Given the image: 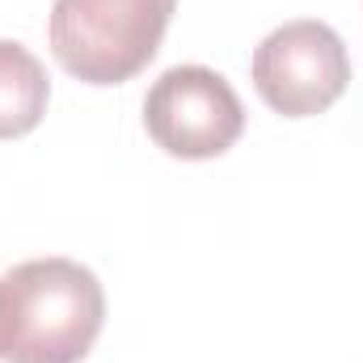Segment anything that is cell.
Returning a JSON list of instances; mask_svg holds the SVG:
<instances>
[{"instance_id": "6da1fadb", "label": "cell", "mask_w": 363, "mask_h": 363, "mask_svg": "<svg viewBox=\"0 0 363 363\" xmlns=\"http://www.w3.org/2000/svg\"><path fill=\"white\" fill-rule=\"evenodd\" d=\"M106 325V291L72 258H30L0 279V359L81 363Z\"/></svg>"}, {"instance_id": "7a4b0ae2", "label": "cell", "mask_w": 363, "mask_h": 363, "mask_svg": "<svg viewBox=\"0 0 363 363\" xmlns=\"http://www.w3.org/2000/svg\"><path fill=\"white\" fill-rule=\"evenodd\" d=\"M178 0H55L51 51L85 85H123L161 51Z\"/></svg>"}, {"instance_id": "3957f363", "label": "cell", "mask_w": 363, "mask_h": 363, "mask_svg": "<svg viewBox=\"0 0 363 363\" xmlns=\"http://www.w3.org/2000/svg\"><path fill=\"white\" fill-rule=\"evenodd\" d=\"M351 85V55L334 26L317 17L283 21L254 51V89L283 118H313Z\"/></svg>"}, {"instance_id": "277c9868", "label": "cell", "mask_w": 363, "mask_h": 363, "mask_svg": "<svg viewBox=\"0 0 363 363\" xmlns=\"http://www.w3.org/2000/svg\"><path fill=\"white\" fill-rule=\"evenodd\" d=\"M144 127L169 157L211 161L241 140L245 106L216 68L178 64L161 72L144 97Z\"/></svg>"}, {"instance_id": "5b68a950", "label": "cell", "mask_w": 363, "mask_h": 363, "mask_svg": "<svg viewBox=\"0 0 363 363\" xmlns=\"http://www.w3.org/2000/svg\"><path fill=\"white\" fill-rule=\"evenodd\" d=\"M51 81L34 51L13 38H0V140L34 131L47 114Z\"/></svg>"}]
</instances>
